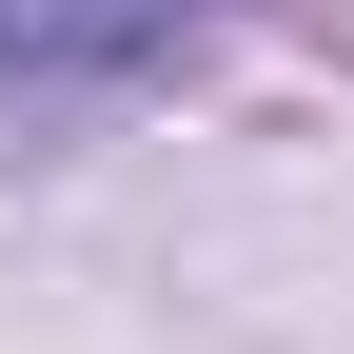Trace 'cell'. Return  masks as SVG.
Returning a JSON list of instances; mask_svg holds the SVG:
<instances>
[{
	"label": "cell",
	"mask_w": 354,
	"mask_h": 354,
	"mask_svg": "<svg viewBox=\"0 0 354 354\" xmlns=\"http://www.w3.org/2000/svg\"><path fill=\"white\" fill-rule=\"evenodd\" d=\"M216 0H0V118H59V99H99V79H138L177 59Z\"/></svg>",
	"instance_id": "6da1fadb"
}]
</instances>
